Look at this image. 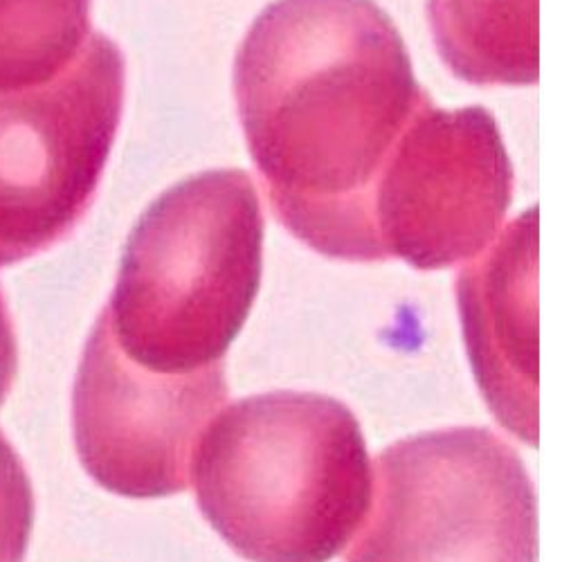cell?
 I'll return each instance as SVG.
<instances>
[{
  "mask_svg": "<svg viewBox=\"0 0 562 562\" xmlns=\"http://www.w3.org/2000/svg\"><path fill=\"white\" fill-rule=\"evenodd\" d=\"M347 562H536L527 465L488 428L385 448Z\"/></svg>",
  "mask_w": 562,
  "mask_h": 562,
  "instance_id": "277c9868",
  "label": "cell"
},
{
  "mask_svg": "<svg viewBox=\"0 0 562 562\" xmlns=\"http://www.w3.org/2000/svg\"><path fill=\"white\" fill-rule=\"evenodd\" d=\"M34 520V495L25 465L0 432V562H23Z\"/></svg>",
  "mask_w": 562,
  "mask_h": 562,
  "instance_id": "8fae6325",
  "label": "cell"
},
{
  "mask_svg": "<svg viewBox=\"0 0 562 562\" xmlns=\"http://www.w3.org/2000/svg\"><path fill=\"white\" fill-rule=\"evenodd\" d=\"M234 98L279 223L315 252L383 261L373 192L430 98L373 0H274L234 59Z\"/></svg>",
  "mask_w": 562,
  "mask_h": 562,
  "instance_id": "6da1fadb",
  "label": "cell"
},
{
  "mask_svg": "<svg viewBox=\"0 0 562 562\" xmlns=\"http://www.w3.org/2000/svg\"><path fill=\"white\" fill-rule=\"evenodd\" d=\"M263 212L246 171L173 184L128 234L100 319L117 349L156 373L221 364L261 286Z\"/></svg>",
  "mask_w": 562,
  "mask_h": 562,
  "instance_id": "3957f363",
  "label": "cell"
},
{
  "mask_svg": "<svg viewBox=\"0 0 562 562\" xmlns=\"http://www.w3.org/2000/svg\"><path fill=\"white\" fill-rule=\"evenodd\" d=\"M16 362H19V349H16V336H14V322L10 317V308L0 289V405L8 398L14 376H16Z\"/></svg>",
  "mask_w": 562,
  "mask_h": 562,
  "instance_id": "7c38bea8",
  "label": "cell"
},
{
  "mask_svg": "<svg viewBox=\"0 0 562 562\" xmlns=\"http://www.w3.org/2000/svg\"><path fill=\"white\" fill-rule=\"evenodd\" d=\"M92 0H0V95L55 81L90 38Z\"/></svg>",
  "mask_w": 562,
  "mask_h": 562,
  "instance_id": "30bf717a",
  "label": "cell"
},
{
  "mask_svg": "<svg viewBox=\"0 0 562 562\" xmlns=\"http://www.w3.org/2000/svg\"><path fill=\"white\" fill-rule=\"evenodd\" d=\"M196 502L250 562H329L360 529L371 461L356 414L315 392L225 407L199 441Z\"/></svg>",
  "mask_w": 562,
  "mask_h": 562,
  "instance_id": "7a4b0ae2",
  "label": "cell"
},
{
  "mask_svg": "<svg viewBox=\"0 0 562 562\" xmlns=\"http://www.w3.org/2000/svg\"><path fill=\"white\" fill-rule=\"evenodd\" d=\"M443 64L475 86L538 81V0H428Z\"/></svg>",
  "mask_w": 562,
  "mask_h": 562,
  "instance_id": "9c48e42d",
  "label": "cell"
},
{
  "mask_svg": "<svg viewBox=\"0 0 562 562\" xmlns=\"http://www.w3.org/2000/svg\"><path fill=\"white\" fill-rule=\"evenodd\" d=\"M515 176L493 113H416L373 192V232L383 259L441 270L480 257L497 237Z\"/></svg>",
  "mask_w": 562,
  "mask_h": 562,
  "instance_id": "8992f818",
  "label": "cell"
},
{
  "mask_svg": "<svg viewBox=\"0 0 562 562\" xmlns=\"http://www.w3.org/2000/svg\"><path fill=\"white\" fill-rule=\"evenodd\" d=\"M124 57L92 32L55 81L0 95V268L68 239L115 145Z\"/></svg>",
  "mask_w": 562,
  "mask_h": 562,
  "instance_id": "5b68a950",
  "label": "cell"
},
{
  "mask_svg": "<svg viewBox=\"0 0 562 562\" xmlns=\"http://www.w3.org/2000/svg\"><path fill=\"white\" fill-rule=\"evenodd\" d=\"M225 398L223 362L192 373H156L128 360L98 317L72 390L81 465L122 497L182 493L199 441Z\"/></svg>",
  "mask_w": 562,
  "mask_h": 562,
  "instance_id": "52a82bcc",
  "label": "cell"
},
{
  "mask_svg": "<svg viewBox=\"0 0 562 562\" xmlns=\"http://www.w3.org/2000/svg\"><path fill=\"white\" fill-rule=\"evenodd\" d=\"M457 279L480 387L504 428L538 443V210L515 218Z\"/></svg>",
  "mask_w": 562,
  "mask_h": 562,
  "instance_id": "ba28073f",
  "label": "cell"
}]
</instances>
